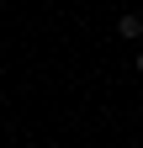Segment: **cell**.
<instances>
[{
  "label": "cell",
  "instance_id": "obj_1",
  "mask_svg": "<svg viewBox=\"0 0 143 148\" xmlns=\"http://www.w3.org/2000/svg\"><path fill=\"white\" fill-rule=\"evenodd\" d=\"M117 32H122V37H138V32H143V21H138V16L127 11V16H122V21H117Z\"/></svg>",
  "mask_w": 143,
  "mask_h": 148
}]
</instances>
